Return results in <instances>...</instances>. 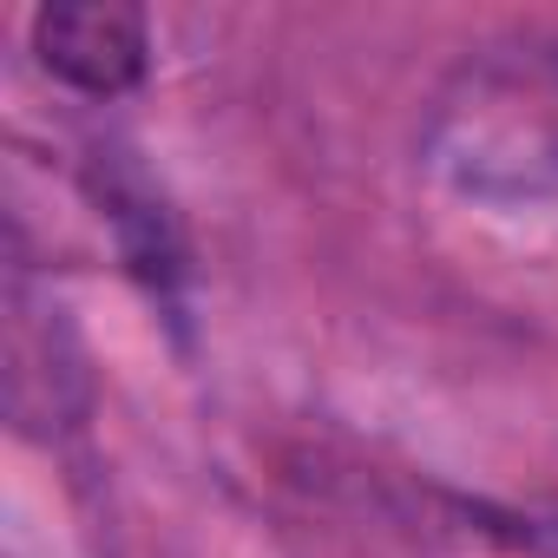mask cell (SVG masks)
<instances>
[{"mask_svg": "<svg viewBox=\"0 0 558 558\" xmlns=\"http://www.w3.org/2000/svg\"><path fill=\"white\" fill-rule=\"evenodd\" d=\"M34 60L86 99H119L151 73V27L125 0H47L34 14Z\"/></svg>", "mask_w": 558, "mask_h": 558, "instance_id": "obj_2", "label": "cell"}, {"mask_svg": "<svg viewBox=\"0 0 558 558\" xmlns=\"http://www.w3.org/2000/svg\"><path fill=\"white\" fill-rule=\"evenodd\" d=\"M421 151L466 197L558 191V27L466 53L434 93Z\"/></svg>", "mask_w": 558, "mask_h": 558, "instance_id": "obj_1", "label": "cell"}]
</instances>
